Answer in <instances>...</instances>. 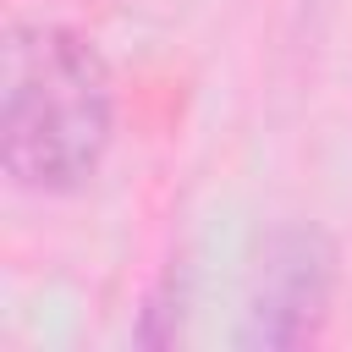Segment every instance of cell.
Returning a JSON list of instances; mask_svg holds the SVG:
<instances>
[{
	"label": "cell",
	"instance_id": "6da1fadb",
	"mask_svg": "<svg viewBox=\"0 0 352 352\" xmlns=\"http://www.w3.org/2000/svg\"><path fill=\"white\" fill-rule=\"evenodd\" d=\"M110 143V77L66 28H16L6 50V170L28 192L77 187Z\"/></svg>",
	"mask_w": 352,
	"mask_h": 352
},
{
	"label": "cell",
	"instance_id": "7a4b0ae2",
	"mask_svg": "<svg viewBox=\"0 0 352 352\" xmlns=\"http://www.w3.org/2000/svg\"><path fill=\"white\" fill-rule=\"evenodd\" d=\"M319 302H324V258L314 253L308 236H292L286 253L264 270V292H258L248 341H264V346H292V341H302V336L314 330Z\"/></svg>",
	"mask_w": 352,
	"mask_h": 352
}]
</instances>
